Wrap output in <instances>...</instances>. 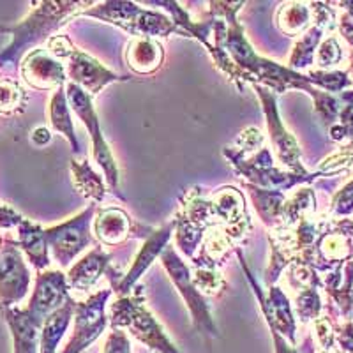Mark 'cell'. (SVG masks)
I'll list each match as a JSON object with an SVG mask.
<instances>
[{
    "label": "cell",
    "instance_id": "cell-1",
    "mask_svg": "<svg viewBox=\"0 0 353 353\" xmlns=\"http://www.w3.org/2000/svg\"><path fill=\"white\" fill-rule=\"evenodd\" d=\"M80 6H87V2H41L39 8L34 9L21 23L2 28L4 32L12 34L11 44L0 55L2 65L17 62L25 48H30L32 44L46 39L48 34L61 27L62 21L69 14L77 12Z\"/></svg>",
    "mask_w": 353,
    "mask_h": 353
},
{
    "label": "cell",
    "instance_id": "cell-2",
    "mask_svg": "<svg viewBox=\"0 0 353 353\" xmlns=\"http://www.w3.org/2000/svg\"><path fill=\"white\" fill-rule=\"evenodd\" d=\"M112 330L131 334L137 341L156 353H182L143 304L141 293L122 297L112 304Z\"/></svg>",
    "mask_w": 353,
    "mask_h": 353
},
{
    "label": "cell",
    "instance_id": "cell-3",
    "mask_svg": "<svg viewBox=\"0 0 353 353\" xmlns=\"http://www.w3.org/2000/svg\"><path fill=\"white\" fill-rule=\"evenodd\" d=\"M87 17L99 18V20H108L119 27L125 28L132 36H138L141 39H150V37H165L172 32H179L170 18L163 17L159 12L145 11L131 2H106L92 11L85 12Z\"/></svg>",
    "mask_w": 353,
    "mask_h": 353
},
{
    "label": "cell",
    "instance_id": "cell-4",
    "mask_svg": "<svg viewBox=\"0 0 353 353\" xmlns=\"http://www.w3.org/2000/svg\"><path fill=\"white\" fill-rule=\"evenodd\" d=\"M65 94H68V101L71 103V108L83 121L85 128L88 129V134L92 138L94 159L97 161V165L105 172L106 181H108L113 193L119 194V170H117V163L112 156V150H110L108 143H106L105 137L101 132V122L92 106V99L83 88L78 87L72 81H69L68 87H65Z\"/></svg>",
    "mask_w": 353,
    "mask_h": 353
},
{
    "label": "cell",
    "instance_id": "cell-5",
    "mask_svg": "<svg viewBox=\"0 0 353 353\" xmlns=\"http://www.w3.org/2000/svg\"><path fill=\"white\" fill-rule=\"evenodd\" d=\"M110 295H112L110 290H101L87 301L77 302L74 318H72L74 320L72 334L61 353H83L103 336L108 323L106 302Z\"/></svg>",
    "mask_w": 353,
    "mask_h": 353
},
{
    "label": "cell",
    "instance_id": "cell-6",
    "mask_svg": "<svg viewBox=\"0 0 353 353\" xmlns=\"http://www.w3.org/2000/svg\"><path fill=\"white\" fill-rule=\"evenodd\" d=\"M94 212H96V205H90L77 217L44 230L48 248L52 249L53 256L61 263V267H68L90 244V223Z\"/></svg>",
    "mask_w": 353,
    "mask_h": 353
},
{
    "label": "cell",
    "instance_id": "cell-7",
    "mask_svg": "<svg viewBox=\"0 0 353 353\" xmlns=\"http://www.w3.org/2000/svg\"><path fill=\"white\" fill-rule=\"evenodd\" d=\"M163 263L168 269L170 277H172V281L175 283L179 292L182 293V297L184 301L188 302L189 311H191V316H193V323L196 327V330L200 334L207 337H216L217 336V329L214 325L212 314L209 311V305L205 304L203 297H201L200 290L194 286L193 277L189 274L188 267L181 261V258L176 256L175 251L172 248L165 249V253H163Z\"/></svg>",
    "mask_w": 353,
    "mask_h": 353
},
{
    "label": "cell",
    "instance_id": "cell-8",
    "mask_svg": "<svg viewBox=\"0 0 353 353\" xmlns=\"http://www.w3.org/2000/svg\"><path fill=\"white\" fill-rule=\"evenodd\" d=\"M30 272L17 242H9L0 249V305L14 307L27 295Z\"/></svg>",
    "mask_w": 353,
    "mask_h": 353
},
{
    "label": "cell",
    "instance_id": "cell-9",
    "mask_svg": "<svg viewBox=\"0 0 353 353\" xmlns=\"http://www.w3.org/2000/svg\"><path fill=\"white\" fill-rule=\"evenodd\" d=\"M69 299L71 295H69L68 276H64L61 270H44L37 276L36 288L25 309L34 320L43 325L44 320L55 313L57 309H61Z\"/></svg>",
    "mask_w": 353,
    "mask_h": 353
},
{
    "label": "cell",
    "instance_id": "cell-10",
    "mask_svg": "<svg viewBox=\"0 0 353 353\" xmlns=\"http://www.w3.org/2000/svg\"><path fill=\"white\" fill-rule=\"evenodd\" d=\"M254 88H256V94L260 96L261 105H263L265 115H267V124H269L270 131V140H272L274 149H276L277 156H279V161L285 166H288L290 170L297 172V175H305L301 161H299V147L292 134L283 125L281 117H279V112H277L276 99H274V96L269 90H265V88L258 87V85H254Z\"/></svg>",
    "mask_w": 353,
    "mask_h": 353
},
{
    "label": "cell",
    "instance_id": "cell-11",
    "mask_svg": "<svg viewBox=\"0 0 353 353\" xmlns=\"http://www.w3.org/2000/svg\"><path fill=\"white\" fill-rule=\"evenodd\" d=\"M68 72L72 83L83 88L87 94H97L106 85L124 80V78L117 77L115 72H112L110 69H106L96 59L77 48L68 57Z\"/></svg>",
    "mask_w": 353,
    "mask_h": 353
},
{
    "label": "cell",
    "instance_id": "cell-12",
    "mask_svg": "<svg viewBox=\"0 0 353 353\" xmlns=\"http://www.w3.org/2000/svg\"><path fill=\"white\" fill-rule=\"evenodd\" d=\"M21 77L30 87L37 90H48L64 85L65 71L62 62L48 50H34L32 53H28L21 65Z\"/></svg>",
    "mask_w": 353,
    "mask_h": 353
},
{
    "label": "cell",
    "instance_id": "cell-13",
    "mask_svg": "<svg viewBox=\"0 0 353 353\" xmlns=\"http://www.w3.org/2000/svg\"><path fill=\"white\" fill-rule=\"evenodd\" d=\"M12 337V353H39L41 323L28 314L27 309L2 307Z\"/></svg>",
    "mask_w": 353,
    "mask_h": 353
},
{
    "label": "cell",
    "instance_id": "cell-14",
    "mask_svg": "<svg viewBox=\"0 0 353 353\" xmlns=\"http://www.w3.org/2000/svg\"><path fill=\"white\" fill-rule=\"evenodd\" d=\"M175 225H176V221H172V223L165 225L163 228L152 230V232H150V235L147 237V241H145L143 248H141L140 253H138L137 260H134V263H132L131 270H129L128 276L122 279V283H119V286H117V288H119L117 292L121 293V295H125L128 292H131L134 283L138 281V277H140L145 270L149 269L150 265H152V261L156 260L157 254L166 248L170 237H172Z\"/></svg>",
    "mask_w": 353,
    "mask_h": 353
},
{
    "label": "cell",
    "instance_id": "cell-15",
    "mask_svg": "<svg viewBox=\"0 0 353 353\" xmlns=\"http://www.w3.org/2000/svg\"><path fill=\"white\" fill-rule=\"evenodd\" d=\"M256 293L260 295L261 309H263L265 318L269 321L270 330L283 336L286 341L295 346V318H293L292 307H290V302L285 297V293L279 288L270 286L269 301H265L263 295L258 292V288Z\"/></svg>",
    "mask_w": 353,
    "mask_h": 353
},
{
    "label": "cell",
    "instance_id": "cell-16",
    "mask_svg": "<svg viewBox=\"0 0 353 353\" xmlns=\"http://www.w3.org/2000/svg\"><path fill=\"white\" fill-rule=\"evenodd\" d=\"M110 263V254H106L101 248H94L88 254H85L74 267L68 272L69 288L78 292H87L92 288L99 277L103 276Z\"/></svg>",
    "mask_w": 353,
    "mask_h": 353
},
{
    "label": "cell",
    "instance_id": "cell-17",
    "mask_svg": "<svg viewBox=\"0 0 353 353\" xmlns=\"http://www.w3.org/2000/svg\"><path fill=\"white\" fill-rule=\"evenodd\" d=\"M74 307H77V302L71 297L61 309H57L55 313L44 320L41 327L39 353H59L61 341L64 339L71 320L74 318Z\"/></svg>",
    "mask_w": 353,
    "mask_h": 353
},
{
    "label": "cell",
    "instance_id": "cell-18",
    "mask_svg": "<svg viewBox=\"0 0 353 353\" xmlns=\"http://www.w3.org/2000/svg\"><path fill=\"white\" fill-rule=\"evenodd\" d=\"M18 230V248H21L25 254L28 256L30 263L36 267L37 270H44L50 265L48 256V241H46V233L39 225L32 223V221L23 219L20 225L17 226Z\"/></svg>",
    "mask_w": 353,
    "mask_h": 353
},
{
    "label": "cell",
    "instance_id": "cell-19",
    "mask_svg": "<svg viewBox=\"0 0 353 353\" xmlns=\"http://www.w3.org/2000/svg\"><path fill=\"white\" fill-rule=\"evenodd\" d=\"M94 230L103 244L117 245L132 233V221L124 210L112 207V209L101 210L97 219L94 221Z\"/></svg>",
    "mask_w": 353,
    "mask_h": 353
},
{
    "label": "cell",
    "instance_id": "cell-20",
    "mask_svg": "<svg viewBox=\"0 0 353 353\" xmlns=\"http://www.w3.org/2000/svg\"><path fill=\"white\" fill-rule=\"evenodd\" d=\"M163 61V48L152 39L132 41L128 48V62L132 69L140 74H149L156 71Z\"/></svg>",
    "mask_w": 353,
    "mask_h": 353
},
{
    "label": "cell",
    "instance_id": "cell-21",
    "mask_svg": "<svg viewBox=\"0 0 353 353\" xmlns=\"http://www.w3.org/2000/svg\"><path fill=\"white\" fill-rule=\"evenodd\" d=\"M68 103V94H65L64 85H62V87L57 88L52 99H50V122H52L53 129L61 132L62 137L71 143L72 150H78V140L77 134H74V125H72L71 115H69Z\"/></svg>",
    "mask_w": 353,
    "mask_h": 353
},
{
    "label": "cell",
    "instance_id": "cell-22",
    "mask_svg": "<svg viewBox=\"0 0 353 353\" xmlns=\"http://www.w3.org/2000/svg\"><path fill=\"white\" fill-rule=\"evenodd\" d=\"M72 184L83 196L101 201L105 198V182L87 161H71Z\"/></svg>",
    "mask_w": 353,
    "mask_h": 353
},
{
    "label": "cell",
    "instance_id": "cell-23",
    "mask_svg": "<svg viewBox=\"0 0 353 353\" xmlns=\"http://www.w3.org/2000/svg\"><path fill=\"white\" fill-rule=\"evenodd\" d=\"M251 189V194H253L254 205H256L258 214L261 216L263 223L267 225H276L277 221L281 219L283 207H285V196L279 191H261V189L253 188L249 185Z\"/></svg>",
    "mask_w": 353,
    "mask_h": 353
},
{
    "label": "cell",
    "instance_id": "cell-24",
    "mask_svg": "<svg viewBox=\"0 0 353 353\" xmlns=\"http://www.w3.org/2000/svg\"><path fill=\"white\" fill-rule=\"evenodd\" d=\"M277 21H279V27H281L283 32L295 36L301 30H304L305 25H307L309 12L305 6L301 4L283 6L279 14H277Z\"/></svg>",
    "mask_w": 353,
    "mask_h": 353
},
{
    "label": "cell",
    "instance_id": "cell-25",
    "mask_svg": "<svg viewBox=\"0 0 353 353\" xmlns=\"http://www.w3.org/2000/svg\"><path fill=\"white\" fill-rule=\"evenodd\" d=\"M320 28H311L309 30L307 36L295 46V52H293L290 65H293V68H305V65L311 64V59L314 55V46L320 41Z\"/></svg>",
    "mask_w": 353,
    "mask_h": 353
},
{
    "label": "cell",
    "instance_id": "cell-26",
    "mask_svg": "<svg viewBox=\"0 0 353 353\" xmlns=\"http://www.w3.org/2000/svg\"><path fill=\"white\" fill-rule=\"evenodd\" d=\"M193 283L198 290H203L207 293H216L219 292L223 286H225V281L221 274L217 272L214 265H203V267H198L196 274L193 277Z\"/></svg>",
    "mask_w": 353,
    "mask_h": 353
},
{
    "label": "cell",
    "instance_id": "cell-27",
    "mask_svg": "<svg viewBox=\"0 0 353 353\" xmlns=\"http://www.w3.org/2000/svg\"><path fill=\"white\" fill-rule=\"evenodd\" d=\"M23 103V90L11 80H0V113H11Z\"/></svg>",
    "mask_w": 353,
    "mask_h": 353
},
{
    "label": "cell",
    "instance_id": "cell-28",
    "mask_svg": "<svg viewBox=\"0 0 353 353\" xmlns=\"http://www.w3.org/2000/svg\"><path fill=\"white\" fill-rule=\"evenodd\" d=\"M318 311H320V301H318V295L314 290H305L299 295L297 299V313L299 316L304 321L314 320L318 316Z\"/></svg>",
    "mask_w": 353,
    "mask_h": 353
},
{
    "label": "cell",
    "instance_id": "cell-29",
    "mask_svg": "<svg viewBox=\"0 0 353 353\" xmlns=\"http://www.w3.org/2000/svg\"><path fill=\"white\" fill-rule=\"evenodd\" d=\"M101 353H131V343H129L128 334L122 330H112L106 337Z\"/></svg>",
    "mask_w": 353,
    "mask_h": 353
},
{
    "label": "cell",
    "instance_id": "cell-30",
    "mask_svg": "<svg viewBox=\"0 0 353 353\" xmlns=\"http://www.w3.org/2000/svg\"><path fill=\"white\" fill-rule=\"evenodd\" d=\"M339 57H341V52H339L336 39H329L321 44L320 53H318V62L321 65H332L339 61Z\"/></svg>",
    "mask_w": 353,
    "mask_h": 353
},
{
    "label": "cell",
    "instance_id": "cell-31",
    "mask_svg": "<svg viewBox=\"0 0 353 353\" xmlns=\"http://www.w3.org/2000/svg\"><path fill=\"white\" fill-rule=\"evenodd\" d=\"M25 217H21L17 210H12L8 205L0 203V228H12L18 226Z\"/></svg>",
    "mask_w": 353,
    "mask_h": 353
},
{
    "label": "cell",
    "instance_id": "cell-32",
    "mask_svg": "<svg viewBox=\"0 0 353 353\" xmlns=\"http://www.w3.org/2000/svg\"><path fill=\"white\" fill-rule=\"evenodd\" d=\"M272 332V337H274V348H276V353H299L297 350H295V346L292 345V343H288L283 336H279L277 332H274V330H270Z\"/></svg>",
    "mask_w": 353,
    "mask_h": 353
},
{
    "label": "cell",
    "instance_id": "cell-33",
    "mask_svg": "<svg viewBox=\"0 0 353 353\" xmlns=\"http://www.w3.org/2000/svg\"><path fill=\"white\" fill-rule=\"evenodd\" d=\"M50 140H52V134H50L48 129L43 128V125H39V128H36L32 131V141L36 145H39V147L50 143Z\"/></svg>",
    "mask_w": 353,
    "mask_h": 353
},
{
    "label": "cell",
    "instance_id": "cell-34",
    "mask_svg": "<svg viewBox=\"0 0 353 353\" xmlns=\"http://www.w3.org/2000/svg\"><path fill=\"white\" fill-rule=\"evenodd\" d=\"M0 249H2V237H0Z\"/></svg>",
    "mask_w": 353,
    "mask_h": 353
}]
</instances>
